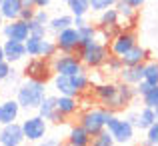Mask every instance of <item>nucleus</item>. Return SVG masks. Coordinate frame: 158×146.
Returning a JSON list of instances; mask_svg holds the SVG:
<instances>
[{"instance_id":"nucleus-35","label":"nucleus","mask_w":158,"mask_h":146,"mask_svg":"<svg viewBox=\"0 0 158 146\" xmlns=\"http://www.w3.org/2000/svg\"><path fill=\"white\" fill-rule=\"evenodd\" d=\"M30 34L32 36H40V38H46L48 34V26L36 22V20H30Z\"/></svg>"},{"instance_id":"nucleus-29","label":"nucleus","mask_w":158,"mask_h":146,"mask_svg":"<svg viewBox=\"0 0 158 146\" xmlns=\"http://www.w3.org/2000/svg\"><path fill=\"white\" fill-rule=\"evenodd\" d=\"M144 80L150 82L152 86L158 84V60H148L144 62Z\"/></svg>"},{"instance_id":"nucleus-52","label":"nucleus","mask_w":158,"mask_h":146,"mask_svg":"<svg viewBox=\"0 0 158 146\" xmlns=\"http://www.w3.org/2000/svg\"><path fill=\"white\" fill-rule=\"evenodd\" d=\"M0 2H2V0H0Z\"/></svg>"},{"instance_id":"nucleus-26","label":"nucleus","mask_w":158,"mask_h":146,"mask_svg":"<svg viewBox=\"0 0 158 146\" xmlns=\"http://www.w3.org/2000/svg\"><path fill=\"white\" fill-rule=\"evenodd\" d=\"M78 32H80V42L82 44H88V42L98 38V26H94L92 22H84L78 28Z\"/></svg>"},{"instance_id":"nucleus-11","label":"nucleus","mask_w":158,"mask_h":146,"mask_svg":"<svg viewBox=\"0 0 158 146\" xmlns=\"http://www.w3.org/2000/svg\"><path fill=\"white\" fill-rule=\"evenodd\" d=\"M4 40H18V42H24V40L30 36V22L22 18H16V20H6L0 30Z\"/></svg>"},{"instance_id":"nucleus-17","label":"nucleus","mask_w":158,"mask_h":146,"mask_svg":"<svg viewBox=\"0 0 158 146\" xmlns=\"http://www.w3.org/2000/svg\"><path fill=\"white\" fill-rule=\"evenodd\" d=\"M54 82V88H56L58 94H64V96H80V92H78L76 84H74V78L72 76H64V74H54L52 78Z\"/></svg>"},{"instance_id":"nucleus-45","label":"nucleus","mask_w":158,"mask_h":146,"mask_svg":"<svg viewBox=\"0 0 158 146\" xmlns=\"http://www.w3.org/2000/svg\"><path fill=\"white\" fill-rule=\"evenodd\" d=\"M50 2H52V0H34L36 8H46V6H48Z\"/></svg>"},{"instance_id":"nucleus-48","label":"nucleus","mask_w":158,"mask_h":146,"mask_svg":"<svg viewBox=\"0 0 158 146\" xmlns=\"http://www.w3.org/2000/svg\"><path fill=\"white\" fill-rule=\"evenodd\" d=\"M4 22H6V20L2 18V14H0V30H2V26H4Z\"/></svg>"},{"instance_id":"nucleus-9","label":"nucleus","mask_w":158,"mask_h":146,"mask_svg":"<svg viewBox=\"0 0 158 146\" xmlns=\"http://www.w3.org/2000/svg\"><path fill=\"white\" fill-rule=\"evenodd\" d=\"M20 124H22L24 138H26L28 142H40L48 132V122L38 114V112L32 114V116H26Z\"/></svg>"},{"instance_id":"nucleus-19","label":"nucleus","mask_w":158,"mask_h":146,"mask_svg":"<svg viewBox=\"0 0 158 146\" xmlns=\"http://www.w3.org/2000/svg\"><path fill=\"white\" fill-rule=\"evenodd\" d=\"M56 106H58V112L62 114V118H70L78 112L80 104H78V98L76 96H64V94H58L56 96Z\"/></svg>"},{"instance_id":"nucleus-42","label":"nucleus","mask_w":158,"mask_h":146,"mask_svg":"<svg viewBox=\"0 0 158 146\" xmlns=\"http://www.w3.org/2000/svg\"><path fill=\"white\" fill-rule=\"evenodd\" d=\"M126 120H128V122H130L132 126L136 128V124H138V112H130V114L126 116Z\"/></svg>"},{"instance_id":"nucleus-40","label":"nucleus","mask_w":158,"mask_h":146,"mask_svg":"<svg viewBox=\"0 0 158 146\" xmlns=\"http://www.w3.org/2000/svg\"><path fill=\"white\" fill-rule=\"evenodd\" d=\"M34 14H36V8H22V12H20V18L26 20V22H30V20H34Z\"/></svg>"},{"instance_id":"nucleus-5","label":"nucleus","mask_w":158,"mask_h":146,"mask_svg":"<svg viewBox=\"0 0 158 146\" xmlns=\"http://www.w3.org/2000/svg\"><path fill=\"white\" fill-rule=\"evenodd\" d=\"M106 130L114 136V140H116L118 146H128L132 140H134V130L136 128L132 126L126 118H118L116 114H112L110 118H108V122H106Z\"/></svg>"},{"instance_id":"nucleus-16","label":"nucleus","mask_w":158,"mask_h":146,"mask_svg":"<svg viewBox=\"0 0 158 146\" xmlns=\"http://www.w3.org/2000/svg\"><path fill=\"white\" fill-rule=\"evenodd\" d=\"M122 58V64L124 66H136V64H144V62L150 60V50L140 46V44H136L134 48H130Z\"/></svg>"},{"instance_id":"nucleus-15","label":"nucleus","mask_w":158,"mask_h":146,"mask_svg":"<svg viewBox=\"0 0 158 146\" xmlns=\"http://www.w3.org/2000/svg\"><path fill=\"white\" fill-rule=\"evenodd\" d=\"M2 50H4V58H6L10 64L20 62L26 56V46H24V42H18V40H4Z\"/></svg>"},{"instance_id":"nucleus-47","label":"nucleus","mask_w":158,"mask_h":146,"mask_svg":"<svg viewBox=\"0 0 158 146\" xmlns=\"http://www.w3.org/2000/svg\"><path fill=\"white\" fill-rule=\"evenodd\" d=\"M6 58H4V50H2V44H0V62H4Z\"/></svg>"},{"instance_id":"nucleus-21","label":"nucleus","mask_w":158,"mask_h":146,"mask_svg":"<svg viewBox=\"0 0 158 146\" xmlns=\"http://www.w3.org/2000/svg\"><path fill=\"white\" fill-rule=\"evenodd\" d=\"M22 12V2L20 0H2L0 2V14L4 20H16Z\"/></svg>"},{"instance_id":"nucleus-41","label":"nucleus","mask_w":158,"mask_h":146,"mask_svg":"<svg viewBox=\"0 0 158 146\" xmlns=\"http://www.w3.org/2000/svg\"><path fill=\"white\" fill-rule=\"evenodd\" d=\"M62 144L64 142H62L60 138H42L38 146H62Z\"/></svg>"},{"instance_id":"nucleus-24","label":"nucleus","mask_w":158,"mask_h":146,"mask_svg":"<svg viewBox=\"0 0 158 146\" xmlns=\"http://www.w3.org/2000/svg\"><path fill=\"white\" fill-rule=\"evenodd\" d=\"M68 26H74V16L72 14L54 16V18H50V22H48V30H50L52 34H58L60 30H64V28H68Z\"/></svg>"},{"instance_id":"nucleus-3","label":"nucleus","mask_w":158,"mask_h":146,"mask_svg":"<svg viewBox=\"0 0 158 146\" xmlns=\"http://www.w3.org/2000/svg\"><path fill=\"white\" fill-rule=\"evenodd\" d=\"M112 114H114V110H110L106 106H92V108H86L84 112H80L78 124L84 126L90 136H96L98 132H102L106 128V122Z\"/></svg>"},{"instance_id":"nucleus-36","label":"nucleus","mask_w":158,"mask_h":146,"mask_svg":"<svg viewBox=\"0 0 158 146\" xmlns=\"http://www.w3.org/2000/svg\"><path fill=\"white\" fill-rule=\"evenodd\" d=\"M146 142L150 146H158V120L146 130Z\"/></svg>"},{"instance_id":"nucleus-32","label":"nucleus","mask_w":158,"mask_h":146,"mask_svg":"<svg viewBox=\"0 0 158 146\" xmlns=\"http://www.w3.org/2000/svg\"><path fill=\"white\" fill-rule=\"evenodd\" d=\"M56 54H58L56 40L44 38V40H42V50H40V56H42V58H48V60H52V58L56 56Z\"/></svg>"},{"instance_id":"nucleus-34","label":"nucleus","mask_w":158,"mask_h":146,"mask_svg":"<svg viewBox=\"0 0 158 146\" xmlns=\"http://www.w3.org/2000/svg\"><path fill=\"white\" fill-rule=\"evenodd\" d=\"M116 2H118V0H90V10L102 12V10H106V8L116 6Z\"/></svg>"},{"instance_id":"nucleus-44","label":"nucleus","mask_w":158,"mask_h":146,"mask_svg":"<svg viewBox=\"0 0 158 146\" xmlns=\"http://www.w3.org/2000/svg\"><path fill=\"white\" fill-rule=\"evenodd\" d=\"M84 18H86V16H74V26H76V28H80V26H82V24H84V22H86V20H84Z\"/></svg>"},{"instance_id":"nucleus-37","label":"nucleus","mask_w":158,"mask_h":146,"mask_svg":"<svg viewBox=\"0 0 158 146\" xmlns=\"http://www.w3.org/2000/svg\"><path fill=\"white\" fill-rule=\"evenodd\" d=\"M12 64L8 60H4V62H0V82H6L8 80V76L12 74Z\"/></svg>"},{"instance_id":"nucleus-33","label":"nucleus","mask_w":158,"mask_h":146,"mask_svg":"<svg viewBox=\"0 0 158 146\" xmlns=\"http://www.w3.org/2000/svg\"><path fill=\"white\" fill-rule=\"evenodd\" d=\"M142 104H144V106H150V108L158 106V84L150 86V90L142 96Z\"/></svg>"},{"instance_id":"nucleus-12","label":"nucleus","mask_w":158,"mask_h":146,"mask_svg":"<svg viewBox=\"0 0 158 146\" xmlns=\"http://www.w3.org/2000/svg\"><path fill=\"white\" fill-rule=\"evenodd\" d=\"M24 132H22V124L18 122H10L0 126V144L2 146H22L24 142Z\"/></svg>"},{"instance_id":"nucleus-30","label":"nucleus","mask_w":158,"mask_h":146,"mask_svg":"<svg viewBox=\"0 0 158 146\" xmlns=\"http://www.w3.org/2000/svg\"><path fill=\"white\" fill-rule=\"evenodd\" d=\"M104 72L106 74H120V70L124 68V64H122V58L120 56H114V54H110V56L106 58V62H104Z\"/></svg>"},{"instance_id":"nucleus-31","label":"nucleus","mask_w":158,"mask_h":146,"mask_svg":"<svg viewBox=\"0 0 158 146\" xmlns=\"http://www.w3.org/2000/svg\"><path fill=\"white\" fill-rule=\"evenodd\" d=\"M90 146H116V140H114V136H112L110 132L104 128V130L98 132L96 136H92V142H90Z\"/></svg>"},{"instance_id":"nucleus-22","label":"nucleus","mask_w":158,"mask_h":146,"mask_svg":"<svg viewBox=\"0 0 158 146\" xmlns=\"http://www.w3.org/2000/svg\"><path fill=\"white\" fill-rule=\"evenodd\" d=\"M114 8L118 10L120 22L124 20V24H126V22H136V18H138V8L130 6V4H128V2H124V0H118Z\"/></svg>"},{"instance_id":"nucleus-20","label":"nucleus","mask_w":158,"mask_h":146,"mask_svg":"<svg viewBox=\"0 0 158 146\" xmlns=\"http://www.w3.org/2000/svg\"><path fill=\"white\" fill-rule=\"evenodd\" d=\"M120 80L126 82V84L136 86L140 80H144V64H136V66H124L120 70Z\"/></svg>"},{"instance_id":"nucleus-53","label":"nucleus","mask_w":158,"mask_h":146,"mask_svg":"<svg viewBox=\"0 0 158 146\" xmlns=\"http://www.w3.org/2000/svg\"><path fill=\"white\" fill-rule=\"evenodd\" d=\"M0 146H2V144H0Z\"/></svg>"},{"instance_id":"nucleus-8","label":"nucleus","mask_w":158,"mask_h":146,"mask_svg":"<svg viewBox=\"0 0 158 146\" xmlns=\"http://www.w3.org/2000/svg\"><path fill=\"white\" fill-rule=\"evenodd\" d=\"M136 44H138L136 30H134L132 26H130V28L122 26V30H120L118 34H116L114 38L110 40L108 48H110V54H114V56H124V54H126L130 48H134Z\"/></svg>"},{"instance_id":"nucleus-51","label":"nucleus","mask_w":158,"mask_h":146,"mask_svg":"<svg viewBox=\"0 0 158 146\" xmlns=\"http://www.w3.org/2000/svg\"><path fill=\"white\" fill-rule=\"evenodd\" d=\"M58 2H68V0H58Z\"/></svg>"},{"instance_id":"nucleus-6","label":"nucleus","mask_w":158,"mask_h":146,"mask_svg":"<svg viewBox=\"0 0 158 146\" xmlns=\"http://www.w3.org/2000/svg\"><path fill=\"white\" fill-rule=\"evenodd\" d=\"M54 74H64V76H74L78 72H84L86 66L82 64V60L78 58V54H64L58 52L56 56L50 60Z\"/></svg>"},{"instance_id":"nucleus-13","label":"nucleus","mask_w":158,"mask_h":146,"mask_svg":"<svg viewBox=\"0 0 158 146\" xmlns=\"http://www.w3.org/2000/svg\"><path fill=\"white\" fill-rule=\"evenodd\" d=\"M36 112H38L40 116H42L46 122H52V124H58L62 122V114L58 112V106H56V96H50V94H46L44 100L40 102V106L36 108Z\"/></svg>"},{"instance_id":"nucleus-38","label":"nucleus","mask_w":158,"mask_h":146,"mask_svg":"<svg viewBox=\"0 0 158 146\" xmlns=\"http://www.w3.org/2000/svg\"><path fill=\"white\" fill-rule=\"evenodd\" d=\"M34 20H36V22H40V24H44V26H48V22H50V16H48V12L44 10V8H36Z\"/></svg>"},{"instance_id":"nucleus-2","label":"nucleus","mask_w":158,"mask_h":146,"mask_svg":"<svg viewBox=\"0 0 158 146\" xmlns=\"http://www.w3.org/2000/svg\"><path fill=\"white\" fill-rule=\"evenodd\" d=\"M44 96H46V82L26 78L16 88V100L22 110H36L44 100Z\"/></svg>"},{"instance_id":"nucleus-14","label":"nucleus","mask_w":158,"mask_h":146,"mask_svg":"<svg viewBox=\"0 0 158 146\" xmlns=\"http://www.w3.org/2000/svg\"><path fill=\"white\" fill-rule=\"evenodd\" d=\"M20 104L16 98H8V100H2L0 102V126L4 124H10V122H16L20 116Z\"/></svg>"},{"instance_id":"nucleus-1","label":"nucleus","mask_w":158,"mask_h":146,"mask_svg":"<svg viewBox=\"0 0 158 146\" xmlns=\"http://www.w3.org/2000/svg\"><path fill=\"white\" fill-rule=\"evenodd\" d=\"M94 98L102 104V106L110 108V110H124L128 104L134 100L136 92H134V86L126 84V82L120 80L118 84L114 82H98L94 84Z\"/></svg>"},{"instance_id":"nucleus-7","label":"nucleus","mask_w":158,"mask_h":146,"mask_svg":"<svg viewBox=\"0 0 158 146\" xmlns=\"http://www.w3.org/2000/svg\"><path fill=\"white\" fill-rule=\"evenodd\" d=\"M24 76L26 78H32V80H38V82H48L54 78V70H52V64L48 58H42V56H34L26 62L24 66Z\"/></svg>"},{"instance_id":"nucleus-39","label":"nucleus","mask_w":158,"mask_h":146,"mask_svg":"<svg viewBox=\"0 0 158 146\" xmlns=\"http://www.w3.org/2000/svg\"><path fill=\"white\" fill-rule=\"evenodd\" d=\"M150 82H146V80H140L138 84L134 86V92H136V96H144V94L148 92V90H150Z\"/></svg>"},{"instance_id":"nucleus-49","label":"nucleus","mask_w":158,"mask_h":146,"mask_svg":"<svg viewBox=\"0 0 158 146\" xmlns=\"http://www.w3.org/2000/svg\"><path fill=\"white\" fill-rule=\"evenodd\" d=\"M154 112H156V120H158V106H156V108H154Z\"/></svg>"},{"instance_id":"nucleus-23","label":"nucleus","mask_w":158,"mask_h":146,"mask_svg":"<svg viewBox=\"0 0 158 146\" xmlns=\"http://www.w3.org/2000/svg\"><path fill=\"white\" fill-rule=\"evenodd\" d=\"M154 122H156L154 108H150V106H142V108H140V110H138V124H136V128H138V130H148Z\"/></svg>"},{"instance_id":"nucleus-46","label":"nucleus","mask_w":158,"mask_h":146,"mask_svg":"<svg viewBox=\"0 0 158 146\" xmlns=\"http://www.w3.org/2000/svg\"><path fill=\"white\" fill-rule=\"evenodd\" d=\"M20 2H22V8H32V6H34V8H36V4H34V0H20Z\"/></svg>"},{"instance_id":"nucleus-25","label":"nucleus","mask_w":158,"mask_h":146,"mask_svg":"<svg viewBox=\"0 0 158 146\" xmlns=\"http://www.w3.org/2000/svg\"><path fill=\"white\" fill-rule=\"evenodd\" d=\"M98 26H114V24H120V16H118V10L114 6L112 8H106V10L98 12Z\"/></svg>"},{"instance_id":"nucleus-43","label":"nucleus","mask_w":158,"mask_h":146,"mask_svg":"<svg viewBox=\"0 0 158 146\" xmlns=\"http://www.w3.org/2000/svg\"><path fill=\"white\" fill-rule=\"evenodd\" d=\"M124 2H128L130 6H134V8H140L144 2H146V0H124Z\"/></svg>"},{"instance_id":"nucleus-18","label":"nucleus","mask_w":158,"mask_h":146,"mask_svg":"<svg viewBox=\"0 0 158 146\" xmlns=\"http://www.w3.org/2000/svg\"><path fill=\"white\" fill-rule=\"evenodd\" d=\"M66 142H68L70 146H90L92 136L88 134V130H86L84 126L74 124V126H70L68 134H66Z\"/></svg>"},{"instance_id":"nucleus-27","label":"nucleus","mask_w":158,"mask_h":146,"mask_svg":"<svg viewBox=\"0 0 158 146\" xmlns=\"http://www.w3.org/2000/svg\"><path fill=\"white\" fill-rule=\"evenodd\" d=\"M42 40L40 36H28L26 40H24V46H26V56L34 58V56H40V50H42Z\"/></svg>"},{"instance_id":"nucleus-54","label":"nucleus","mask_w":158,"mask_h":146,"mask_svg":"<svg viewBox=\"0 0 158 146\" xmlns=\"http://www.w3.org/2000/svg\"><path fill=\"white\" fill-rule=\"evenodd\" d=\"M0 44H2V42H0Z\"/></svg>"},{"instance_id":"nucleus-50","label":"nucleus","mask_w":158,"mask_h":146,"mask_svg":"<svg viewBox=\"0 0 158 146\" xmlns=\"http://www.w3.org/2000/svg\"><path fill=\"white\" fill-rule=\"evenodd\" d=\"M62 146H70V144H68V142H64V144H62Z\"/></svg>"},{"instance_id":"nucleus-4","label":"nucleus","mask_w":158,"mask_h":146,"mask_svg":"<svg viewBox=\"0 0 158 146\" xmlns=\"http://www.w3.org/2000/svg\"><path fill=\"white\" fill-rule=\"evenodd\" d=\"M78 58L82 60V64L86 66V68H102L106 62V58L110 56V48H108V44L104 42H98V40H92V42L88 44H82L80 48H78Z\"/></svg>"},{"instance_id":"nucleus-28","label":"nucleus","mask_w":158,"mask_h":146,"mask_svg":"<svg viewBox=\"0 0 158 146\" xmlns=\"http://www.w3.org/2000/svg\"><path fill=\"white\" fill-rule=\"evenodd\" d=\"M66 4L72 16H86L90 12V0H68Z\"/></svg>"},{"instance_id":"nucleus-10","label":"nucleus","mask_w":158,"mask_h":146,"mask_svg":"<svg viewBox=\"0 0 158 146\" xmlns=\"http://www.w3.org/2000/svg\"><path fill=\"white\" fill-rule=\"evenodd\" d=\"M54 40H56L58 52H64V54H76L78 48L82 46L80 32H78L76 26H68L64 30H60L58 34H54Z\"/></svg>"}]
</instances>
